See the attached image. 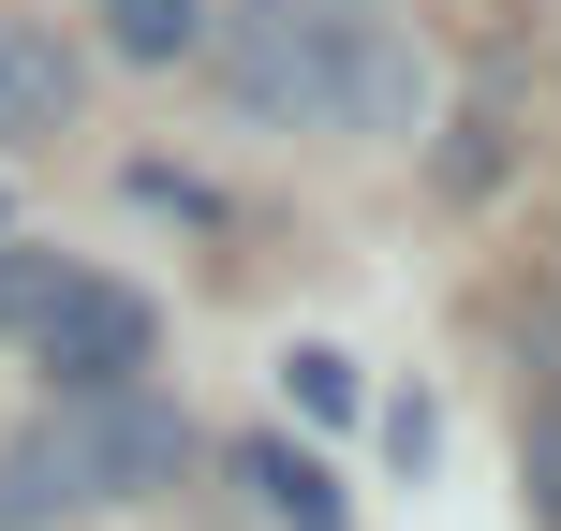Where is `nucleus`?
Returning a JSON list of instances; mask_svg holds the SVG:
<instances>
[{"label": "nucleus", "mask_w": 561, "mask_h": 531, "mask_svg": "<svg viewBox=\"0 0 561 531\" xmlns=\"http://www.w3.org/2000/svg\"><path fill=\"white\" fill-rule=\"evenodd\" d=\"M325 15H399V0H325Z\"/></svg>", "instance_id": "obj_12"}, {"label": "nucleus", "mask_w": 561, "mask_h": 531, "mask_svg": "<svg viewBox=\"0 0 561 531\" xmlns=\"http://www.w3.org/2000/svg\"><path fill=\"white\" fill-rule=\"evenodd\" d=\"M280 399H296V414H355V355L296 339V355H280Z\"/></svg>", "instance_id": "obj_8"}, {"label": "nucleus", "mask_w": 561, "mask_h": 531, "mask_svg": "<svg viewBox=\"0 0 561 531\" xmlns=\"http://www.w3.org/2000/svg\"><path fill=\"white\" fill-rule=\"evenodd\" d=\"M178 458H193V414L163 384H45V414L0 443V531L118 517L148 487H178Z\"/></svg>", "instance_id": "obj_1"}, {"label": "nucleus", "mask_w": 561, "mask_h": 531, "mask_svg": "<svg viewBox=\"0 0 561 531\" xmlns=\"http://www.w3.org/2000/svg\"><path fill=\"white\" fill-rule=\"evenodd\" d=\"M75 280V252H30V236H0V339H30V310Z\"/></svg>", "instance_id": "obj_7"}, {"label": "nucleus", "mask_w": 561, "mask_h": 531, "mask_svg": "<svg viewBox=\"0 0 561 531\" xmlns=\"http://www.w3.org/2000/svg\"><path fill=\"white\" fill-rule=\"evenodd\" d=\"M385 15H325V0H252V15H222V89L266 118V134H325L340 104H355V45Z\"/></svg>", "instance_id": "obj_2"}, {"label": "nucleus", "mask_w": 561, "mask_h": 531, "mask_svg": "<svg viewBox=\"0 0 561 531\" xmlns=\"http://www.w3.org/2000/svg\"><path fill=\"white\" fill-rule=\"evenodd\" d=\"M148 339H163L148 296H134V280H89V266L30 310V355H45L59 384H148Z\"/></svg>", "instance_id": "obj_3"}, {"label": "nucleus", "mask_w": 561, "mask_h": 531, "mask_svg": "<svg viewBox=\"0 0 561 531\" xmlns=\"http://www.w3.org/2000/svg\"><path fill=\"white\" fill-rule=\"evenodd\" d=\"M533 503H547V517H561V414H547V428H533Z\"/></svg>", "instance_id": "obj_11"}, {"label": "nucleus", "mask_w": 561, "mask_h": 531, "mask_svg": "<svg viewBox=\"0 0 561 531\" xmlns=\"http://www.w3.org/2000/svg\"><path fill=\"white\" fill-rule=\"evenodd\" d=\"M237 487H252L266 531H340V473L296 458V443H237Z\"/></svg>", "instance_id": "obj_5"}, {"label": "nucleus", "mask_w": 561, "mask_h": 531, "mask_svg": "<svg viewBox=\"0 0 561 531\" xmlns=\"http://www.w3.org/2000/svg\"><path fill=\"white\" fill-rule=\"evenodd\" d=\"M75 118H89V59L59 45V30L0 15V148H59Z\"/></svg>", "instance_id": "obj_4"}, {"label": "nucleus", "mask_w": 561, "mask_h": 531, "mask_svg": "<svg viewBox=\"0 0 561 531\" xmlns=\"http://www.w3.org/2000/svg\"><path fill=\"white\" fill-rule=\"evenodd\" d=\"M428 443H444V414H428V399H385V458L399 473H428Z\"/></svg>", "instance_id": "obj_9"}, {"label": "nucleus", "mask_w": 561, "mask_h": 531, "mask_svg": "<svg viewBox=\"0 0 561 531\" xmlns=\"http://www.w3.org/2000/svg\"><path fill=\"white\" fill-rule=\"evenodd\" d=\"M118 193H134V207H178V222H207V177H178V163H134Z\"/></svg>", "instance_id": "obj_10"}, {"label": "nucleus", "mask_w": 561, "mask_h": 531, "mask_svg": "<svg viewBox=\"0 0 561 531\" xmlns=\"http://www.w3.org/2000/svg\"><path fill=\"white\" fill-rule=\"evenodd\" d=\"M104 45L118 59H178V45H207V0H104Z\"/></svg>", "instance_id": "obj_6"}]
</instances>
